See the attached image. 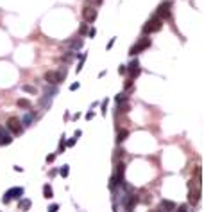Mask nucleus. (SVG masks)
<instances>
[{"label":"nucleus","mask_w":204,"mask_h":212,"mask_svg":"<svg viewBox=\"0 0 204 212\" xmlns=\"http://www.w3.org/2000/svg\"><path fill=\"white\" fill-rule=\"evenodd\" d=\"M161 27H163V20H161V18H157V16L154 14V16H152V18H150L147 23H145V25H143V33H145V34L157 33V31H160Z\"/></svg>","instance_id":"nucleus-1"},{"label":"nucleus","mask_w":204,"mask_h":212,"mask_svg":"<svg viewBox=\"0 0 204 212\" xmlns=\"http://www.w3.org/2000/svg\"><path fill=\"white\" fill-rule=\"evenodd\" d=\"M21 196H24V187H13V189H9V191L4 194L2 201H4V203H9L11 200H20Z\"/></svg>","instance_id":"nucleus-2"},{"label":"nucleus","mask_w":204,"mask_h":212,"mask_svg":"<svg viewBox=\"0 0 204 212\" xmlns=\"http://www.w3.org/2000/svg\"><path fill=\"white\" fill-rule=\"evenodd\" d=\"M66 72L64 70H59V72H54V70H49V72H45V79H47L50 85H56V83H61L64 79Z\"/></svg>","instance_id":"nucleus-3"},{"label":"nucleus","mask_w":204,"mask_h":212,"mask_svg":"<svg viewBox=\"0 0 204 212\" xmlns=\"http://www.w3.org/2000/svg\"><path fill=\"white\" fill-rule=\"evenodd\" d=\"M150 47V40L149 38H142L136 45H132L131 47V51H129V54L131 56H134V54H138V52H142V51H145V49H149Z\"/></svg>","instance_id":"nucleus-4"},{"label":"nucleus","mask_w":204,"mask_h":212,"mask_svg":"<svg viewBox=\"0 0 204 212\" xmlns=\"http://www.w3.org/2000/svg\"><path fill=\"white\" fill-rule=\"evenodd\" d=\"M7 128H9L14 135H20L21 131H24V128H21V121L18 119V117H11V119L7 121Z\"/></svg>","instance_id":"nucleus-5"},{"label":"nucleus","mask_w":204,"mask_h":212,"mask_svg":"<svg viewBox=\"0 0 204 212\" xmlns=\"http://www.w3.org/2000/svg\"><path fill=\"white\" fill-rule=\"evenodd\" d=\"M82 18H84V22H86V23H93V22H95V18H97V9H95V7L86 6V7L82 9Z\"/></svg>","instance_id":"nucleus-6"},{"label":"nucleus","mask_w":204,"mask_h":212,"mask_svg":"<svg viewBox=\"0 0 204 212\" xmlns=\"http://www.w3.org/2000/svg\"><path fill=\"white\" fill-rule=\"evenodd\" d=\"M156 16H157V18H161V20L168 18V16H170V4H168V2L161 4L160 7H157V13H156Z\"/></svg>","instance_id":"nucleus-7"},{"label":"nucleus","mask_w":204,"mask_h":212,"mask_svg":"<svg viewBox=\"0 0 204 212\" xmlns=\"http://www.w3.org/2000/svg\"><path fill=\"white\" fill-rule=\"evenodd\" d=\"M124 171H125V166L120 162L118 166H117V174H115V178H113V182H117V183H124Z\"/></svg>","instance_id":"nucleus-8"},{"label":"nucleus","mask_w":204,"mask_h":212,"mask_svg":"<svg viewBox=\"0 0 204 212\" xmlns=\"http://www.w3.org/2000/svg\"><path fill=\"white\" fill-rule=\"evenodd\" d=\"M129 72H131V79H134L136 76L140 74V63H138V59H132V61H131V65H129Z\"/></svg>","instance_id":"nucleus-9"},{"label":"nucleus","mask_w":204,"mask_h":212,"mask_svg":"<svg viewBox=\"0 0 204 212\" xmlns=\"http://www.w3.org/2000/svg\"><path fill=\"white\" fill-rule=\"evenodd\" d=\"M13 142V137L6 131V130H0V146H6Z\"/></svg>","instance_id":"nucleus-10"},{"label":"nucleus","mask_w":204,"mask_h":212,"mask_svg":"<svg viewBox=\"0 0 204 212\" xmlns=\"http://www.w3.org/2000/svg\"><path fill=\"white\" fill-rule=\"evenodd\" d=\"M200 198V189H190V194H188V201L192 205H195Z\"/></svg>","instance_id":"nucleus-11"},{"label":"nucleus","mask_w":204,"mask_h":212,"mask_svg":"<svg viewBox=\"0 0 204 212\" xmlns=\"http://www.w3.org/2000/svg\"><path fill=\"white\" fill-rule=\"evenodd\" d=\"M161 210L163 212H172V210H175V203L168 201V200H163L161 201Z\"/></svg>","instance_id":"nucleus-12"},{"label":"nucleus","mask_w":204,"mask_h":212,"mask_svg":"<svg viewBox=\"0 0 204 212\" xmlns=\"http://www.w3.org/2000/svg\"><path fill=\"white\" fill-rule=\"evenodd\" d=\"M29 207H31V201H29V200H21V198H20V201H18V208H20L21 212L29 210Z\"/></svg>","instance_id":"nucleus-13"},{"label":"nucleus","mask_w":204,"mask_h":212,"mask_svg":"<svg viewBox=\"0 0 204 212\" xmlns=\"http://www.w3.org/2000/svg\"><path fill=\"white\" fill-rule=\"evenodd\" d=\"M43 196L47 198V200L54 198V192H52V187H50V185H45V187H43Z\"/></svg>","instance_id":"nucleus-14"},{"label":"nucleus","mask_w":204,"mask_h":212,"mask_svg":"<svg viewBox=\"0 0 204 212\" xmlns=\"http://www.w3.org/2000/svg\"><path fill=\"white\" fill-rule=\"evenodd\" d=\"M136 203H138V198H136V196H131V198H129V201H127V205H125L127 212H131V210H132V207H134Z\"/></svg>","instance_id":"nucleus-15"},{"label":"nucleus","mask_w":204,"mask_h":212,"mask_svg":"<svg viewBox=\"0 0 204 212\" xmlns=\"http://www.w3.org/2000/svg\"><path fill=\"white\" fill-rule=\"evenodd\" d=\"M129 135V131L127 130H122V131H118V137H117V142L120 144V142H124V140H125V137Z\"/></svg>","instance_id":"nucleus-16"},{"label":"nucleus","mask_w":204,"mask_h":212,"mask_svg":"<svg viewBox=\"0 0 204 212\" xmlns=\"http://www.w3.org/2000/svg\"><path fill=\"white\" fill-rule=\"evenodd\" d=\"M18 106H20V108H31L32 104H31V101H27V99H18Z\"/></svg>","instance_id":"nucleus-17"},{"label":"nucleus","mask_w":204,"mask_h":212,"mask_svg":"<svg viewBox=\"0 0 204 212\" xmlns=\"http://www.w3.org/2000/svg\"><path fill=\"white\" fill-rule=\"evenodd\" d=\"M104 2V0H86V6H92V7H97Z\"/></svg>","instance_id":"nucleus-18"},{"label":"nucleus","mask_w":204,"mask_h":212,"mask_svg":"<svg viewBox=\"0 0 204 212\" xmlns=\"http://www.w3.org/2000/svg\"><path fill=\"white\" fill-rule=\"evenodd\" d=\"M21 90H24V92H29V93H36V88L31 86V85H24V86H21Z\"/></svg>","instance_id":"nucleus-19"},{"label":"nucleus","mask_w":204,"mask_h":212,"mask_svg":"<svg viewBox=\"0 0 204 212\" xmlns=\"http://www.w3.org/2000/svg\"><path fill=\"white\" fill-rule=\"evenodd\" d=\"M125 99H127V96H125V93H118V96L115 97V101H117V103H124Z\"/></svg>","instance_id":"nucleus-20"},{"label":"nucleus","mask_w":204,"mask_h":212,"mask_svg":"<svg viewBox=\"0 0 204 212\" xmlns=\"http://www.w3.org/2000/svg\"><path fill=\"white\" fill-rule=\"evenodd\" d=\"M59 174H61L63 178H66V176H68V166H63L61 171H59Z\"/></svg>","instance_id":"nucleus-21"},{"label":"nucleus","mask_w":204,"mask_h":212,"mask_svg":"<svg viewBox=\"0 0 204 212\" xmlns=\"http://www.w3.org/2000/svg\"><path fill=\"white\" fill-rule=\"evenodd\" d=\"M57 210H59V205H57V203H54V205L49 207V212H57Z\"/></svg>","instance_id":"nucleus-22"},{"label":"nucleus","mask_w":204,"mask_h":212,"mask_svg":"<svg viewBox=\"0 0 204 212\" xmlns=\"http://www.w3.org/2000/svg\"><path fill=\"white\" fill-rule=\"evenodd\" d=\"M24 122H25V124H29V122H32V113H29V115L25 117V119H24Z\"/></svg>","instance_id":"nucleus-23"},{"label":"nucleus","mask_w":204,"mask_h":212,"mask_svg":"<svg viewBox=\"0 0 204 212\" xmlns=\"http://www.w3.org/2000/svg\"><path fill=\"white\" fill-rule=\"evenodd\" d=\"M118 72H120V74H125V72H127V68H125V65H120V67H118Z\"/></svg>","instance_id":"nucleus-24"},{"label":"nucleus","mask_w":204,"mask_h":212,"mask_svg":"<svg viewBox=\"0 0 204 212\" xmlns=\"http://www.w3.org/2000/svg\"><path fill=\"white\" fill-rule=\"evenodd\" d=\"M95 34H97V31H95V29H89V31H88V36H89V38H93Z\"/></svg>","instance_id":"nucleus-25"},{"label":"nucleus","mask_w":204,"mask_h":212,"mask_svg":"<svg viewBox=\"0 0 204 212\" xmlns=\"http://www.w3.org/2000/svg\"><path fill=\"white\" fill-rule=\"evenodd\" d=\"M64 146H66V144H64V137H63V140H61V144H59V153H61L63 149H64Z\"/></svg>","instance_id":"nucleus-26"},{"label":"nucleus","mask_w":204,"mask_h":212,"mask_svg":"<svg viewBox=\"0 0 204 212\" xmlns=\"http://www.w3.org/2000/svg\"><path fill=\"white\" fill-rule=\"evenodd\" d=\"M79 86H81V85H79V83H72V85H70V90H77V88H79Z\"/></svg>","instance_id":"nucleus-27"},{"label":"nucleus","mask_w":204,"mask_h":212,"mask_svg":"<svg viewBox=\"0 0 204 212\" xmlns=\"http://www.w3.org/2000/svg\"><path fill=\"white\" fill-rule=\"evenodd\" d=\"M106 108H107V99L102 103V113H104V115H106Z\"/></svg>","instance_id":"nucleus-28"},{"label":"nucleus","mask_w":204,"mask_h":212,"mask_svg":"<svg viewBox=\"0 0 204 212\" xmlns=\"http://www.w3.org/2000/svg\"><path fill=\"white\" fill-rule=\"evenodd\" d=\"M175 212H188V210H186V205H181L179 210H175Z\"/></svg>","instance_id":"nucleus-29"},{"label":"nucleus","mask_w":204,"mask_h":212,"mask_svg":"<svg viewBox=\"0 0 204 212\" xmlns=\"http://www.w3.org/2000/svg\"><path fill=\"white\" fill-rule=\"evenodd\" d=\"M54 158H56V155H50V156H47V162H54Z\"/></svg>","instance_id":"nucleus-30"}]
</instances>
